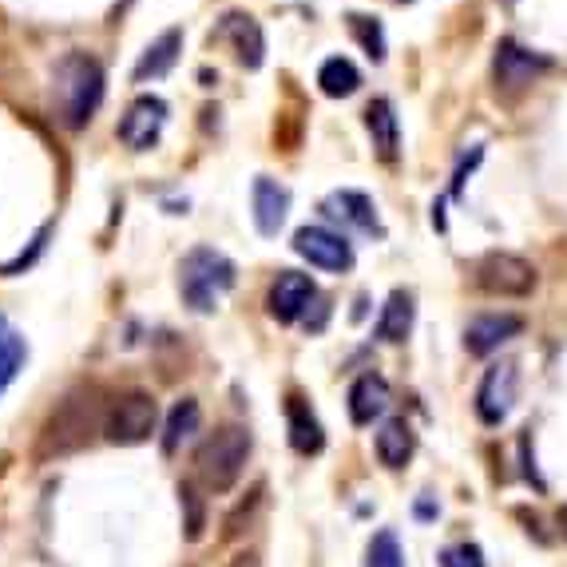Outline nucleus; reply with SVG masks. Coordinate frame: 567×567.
<instances>
[{
    "mask_svg": "<svg viewBox=\"0 0 567 567\" xmlns=\"http://www.w3.org/2000/svg\"><path fill=\"white\" fill-rule=\"evenodd\" d=\"M318 84H322V92L330 95V100H341V95H353L361 87V72L346 56H333V60H326L322 72H318Z\"/></svg>",
    "mask_w": 567,
    "mask_h": 567,
    "instance_id": "obj_23",
    "label": "nucleus"
},
{
    "mask_svg": "<svg viewBox=\"0 0 567 567\" xmlns=\"http://www.w3.org/2000/svg\"><path fill=\"white\" fill-rule=\"evenodd\" d=\"M293 250H298L310 266L330 270V275H346V270L353 266V246L326 227H302L298 235H293Z\"/></svg>",
    "mask_w": 567,
    "mask_h": 567,
    "instance_id": "obj_10",
    "label": "nucleus"
},
{
    "mask_svg": "<svg viewBox=\"0 0 567 567\" xmlns=\"http://www.w3.org/2000/svg\"><path fill=\"white\" fill-rule=\"evenodd\" d=\"M227 567H258V556H250V551H243V556H235Z\"/></svg>",
    "mask_w": 567,
    "mask_h": 567,
    "instance_id": "obj_31",
    "label": "nucleus"
},
{
    "mask_svg": "<svg viewBox=\"0 0 567 567\" xmlns=\"http://www.w3.org/2000/svg\"><path fill=\"white\" fill-rule=\"evenodd\" d=\"M398 4H413V0H398Z\"/></svg>",
    "mask_w": 567,
    "mask_h": 567,
    "instance_id": "obj_32",
    "label": "nucleus"
},
{
    "mask_svg": "<svg viewBox=\"0 0 567 567\" xmlns=\"http://www.w3.org/2000/svg\"><path fill=\"white\" fill-rule=\"evenodd\" d=\"M286 210H290V190H286L282 183L258 175L255 179V227H258V235L275 238L286 223Z\"/></svg>",
    "mask_w": 567,
    "mask_h": 567,
    "instance_id": "obj_14",
    "label": "nucleus"
},
{
    "mask_svg": "<svg viewBox=\"0 0 567 567\" xmlns=\"http://www.w3.org/2000/svg\"><path fill=\"white\" fill-rule=\"evenodd\" d=\"M230 286H235V262H230L227 255H218V250L199 246V250H190V255L183 258L179 293H183V302H187L190 310L210 313L218 306V298H223Z\"/></svg>",
    "mask_w": 567,
    "mask_h": 567,
    "instance_id": "obj_4",
    "label": "nucleus"
},
{
    "mask_svg": "<svg viewBox=\"0 0 567 567\" xmlns=\"http://www.w3.org/2000/svg\"><path fill=\"white\" fill-rule=\"evenodd\" d=\"M520 330L524 318H516V313H481L464 330V350L473 353V358H488L492 350H501L504 341H512Z\"/></svg>",
    "mask_w": 567,
    "mask_h": 567,
    "instance_id": "obj_12",
    "label": "nucleus"
},
{
    "mask_svg": "<svg viewBox=\"0 0 567 567\" xmlns=\"http://www.w3.org/2000/svg\"><path fill=\"white\" fill-rule=\"evenodd\" d=\"M163 127H167V104H163L159 95H140V100H132V107L123 112L120 140H123V147H132V152H152L155 143H159Z\"/></svg>",
    "mask_w": 567,
    "mask_h": 567,
    "instance_id": "obj_9",
    "label": "nucleus"
},
{
    "mask_svg": "<svg viewBox=\"0 0 567 567\" xmlns=\"http://www.w3.org/2000/svg\"><path fill=\"white\" fill-rule=\"evenodd\" d=\"M365 132H369V140H373V152H378L381 163H398L401 127L389 100H373V104L365 107Z\"/></svg>",
    "mask_w": 567,
    "mask_h": 567,
    "instance_id": "obj_16",
    "label": "nucleus"
},
{
    "mask_svg": "<svg viewBox=\"0 0 567 567\" xmlns=\"http://www.w3.org/2000/svg\"><path fill=\"white\" fill-rule=\"evenodd\" d=\"M179 508H183V528H187V539H203V528H207V508H203L199 488L190 481L179 484Z\"/></svg>",
    "mask_w": 567,
    "mask_h": 567,
    "instance_id": "obj_25",
    "label": "nucleus"
},
{
    "mask_svg": "<svg viewBox=\"0 0 567 567\" xmlns=\"http://www.w3.org/2000/svg\"><path fill=\"white\" fill-rule=\"evenodd\" d=\"M203 425V409L195 398H183L179 405L167 413V425H163V453H179V445L187 441V436H195Z\"/></svg>",
    "mask_w": 567,
    "mask_h": 567,
    "instance_id": "obj_22",
    "label": "nucleus"
},
{
    "mask_svg": "<svg viewBox=\"0 0 567 567\" xmlns=\"http://www.w3.org/2000/svg\"><path fill=\"white\" fill-rule=\"evenodd\" d=\"M179 52H183V32L167 29L155 44H147V52L140 56V64H135V84L167 76L171 68H175V60H179Z\"/></svg>",
    "mask_w": 567,
    "mask_h": 567,
    "instance_id": "obj_19",
    "label": "nucleus"
},
{
    "mask_svg": "<svg viewBox=\"0 0 567 567\" xmlns=\"http://www.w3.org/2000/svg\"><path fill=\"white\" fill-rule=\"evenodd\" d=\"M286 421H290V445H293V453H302V456L322 453V445H326L322 421L310 413V405H306L302 398L286 401Z\"/></svg>",
    "mask_w": 567,
    "mask_h": 567,
    "instance_id": "obj_17",
    "label": "nucleus"
},
{
    "mask_svg": "<svg viewBox=\"0 0 567 567\" xmlns=\"http://www.w3.org/2000/svg\"><path fill=\"white\" fill-rule=\"evenodd\" d=\"M258 508H262V488H255L243 504H238L235 512H230V516H227V532H223V536H227V539H238V536H243L246 524L255 520V512H258Z\"/></svg>",
    "mask_w": 567,
    "mask_h": 567,
    "instance_id": "obj_28",
    "label": "nucleus"
},
{
    "mask_svg": "<svg viewBox=\"0 0 567 567\" xmlns=\"http://www.w3.org/2000/svg\"><path fill=\"white\" fill-rule=\"evenodd\" d=\"M246 461H250V433L243 425H223L203 441L195 468H199L203 488L223 496V492H230L238 484Z\"/></svg>",
    "mask_w": 567,
    "mask_h": 567,
    "instance_id": "obj_3",
    "label": "nucleus"
},
{
    "mask_svg": "<svg viewBox=\"0 0 567 567\" xmlns=\"http://www.w3.org/2000/svg\"><path fill=\"white\" fill-rule=\"evenodd\" d=\"M389 409V381L381 373H361L350 385V421L353 425H373Z\"/></svg>",
    "mask_w": 567,
    "mask_h": 567,
    "instance_id": "obj_15",
    "label": "nucleus"
},
{
    "mask_svg": "<svg viewBox=\"0 0 567 567\" xmlns=\"http://www.w3.org/2000/svg\"><path fill=\"white\" fill-rule=\"evenodd\" d=\"M369 567H405V556H401V544L393 532H378L369 539Z\"/></svg>",
    "mask_w": 567,
    "mask_h": 567,
    "instance_id": "obj_27",
    "label": "nucleus"
},
{
    "mask_svg": "<svg viewBox=\"0 0 567 567\" xmlns=\"http://www.w3.org/2000/svg\"><path fill=\"white\" fill-rule=\"evenodd\" d=\"M516 385H520L516 361H496V365L484 369L481 389H476V413H481L484 425L508 421L512 405H516Z\"/></svg>",
    "mask_w": 567,
    "mask_h": 567,
    "instance_id": "obj_7",
    "label": "nucleus"
},
{
    "mask_svg": "<svg viewBox=\"0 0 567 567\" xmlns=\"http://www.w3.org/2000/svg\"><path fill=\"white\" fill-rule=\"evenodd\" d=\"M413 313H416L413 293H409V290H393V293H389L385 310H381V318H378V338L389 341V346L405 341L409 330H413Z\"/></svg>",
    "mask_w": 567,
    "mask_h": 567,
    "instance_id": "obj_20",
    "label": "nucleus"
},
{
    "mask_svg": "<svg viewBox=\"0 0 567 567\" xmlns=\"http://www.w3.org/2000/svg\"><path fill=\"white\" fill-rule=\"evenodd\" d=\"M551 60L536 56L528 48H520L516 40H501L496 44V60H492V80H496V92L501 95H516L539 76V72H548Z\"/></svg>",
    "mask_w": 567,
    "mask_h": 567,
    "instance_id": "obj_8",
    "label": "nucleus"
},
{
    "mask_svg": "<svg viewBox=\"0 0 567 567\" xmlns=\"http://www.w3.org/2000/svg\"><path fill=\"white\" fill-rule=\"evenodd\" d=\"M104 401L95 389H80V393H68L52 413H48L44 429H40V445L37 456H68L80 453V449L92 441L95 433H104Z\"/></svg>",
    "mask_w": 567,
    "mask_h": 567,
    "instance_id": "obj_1",
    "label": "nucleus"
},
{
    "mask_svg": "<svg viewBox=\"0 0 567 567\" xmlns=\"http://www.w3.org/2000/svg\"><path fill=\"white\" fill-rule=\"evenodd\" d=\"M536 282V266L508 250H492L476 262V286L492 298H528Z\"/></svg>",
    "mask_w": 567,
    "mask_h": 567,
    "instance_id": "obj_6",
    "label": "nucleus"
},
{
    "mask_svg": "<svg viewBox=\"0 0 567 567\" xmlns=\"http://www.w3.org/2000/svg\"><path fill=\"white\" fill-rule=\"evenodd\" d=\"M416 449V436L413 429H409V421H401V416H393V421H385L378 433V456L385 468H405L409 456H413Z\"/></svg>",
    "mask_w": 567,
    "mask_h": 567,
    "instance_id": "obj_21",
    "label": "nucleus"
},
{
    "mask_svg": "<svg viewBox=\"0 0 567 567\" xmlns=\"http://www.w3.org/2000/svg\"><path fill=\"white\" fill-rule=\"evenodd\" d=\"M155 425H159V405H155L152 393H123L107 405L104 416V441L112 445H143L152 441Z\"/></svg>",
    "mask_w": 567,
    "mask_h": 567,
    "instance_id": "obj_5",
    "label": "nucleus"
},
{
    "mask_svg": "<svg viewBox=\"0 0 567 567\" xmlns=\"http://www.w3.org/2000/svg\"><path fill=\"white\" fill-rule=\"evenodd\" d=\"M313 282L310 275H298V270H282V275L275 278V286H270V293H266V310H270V318L275 322H298L306 313V306L313 302Z\"/></svg>",
    "mask_w": 567,
    "mask_h": 567,
    "instance_id": "obj_11",
    "label": "nucleus"
},
{
    "mask_svg": "<svg viewBox=\"0 0 567 567\" xmlns=\"http://www.w3.org/2000/svg\"><path fill=\"white\" fill-rule=\"evenodd\" d=\"M350 32L361 40V48H365L369 56L373 60H385V37H381V24L378 20H369V17H361V12H350Z\"/></svg>",
    "mask_w": 567,
    "mask_h": 567,
    "instance_id": "obj_26",
    "label": "nucleus"
},
{
    "mask_svg": "<svg viewBox=\"0 0 567 567\" xmlns=\"http://www.w3.org/2000/svg\"><path fill=\"white\" fill-rule=\"evenodd\" d=\"M326 210L346 218V223H353V227L365 230V235H378V238L385 235V227H381V218H378V207H373V199L361 195V190H338V195L326 199Z\"/></svg>",
    "mask_w": 567,
    "mask_h": 567,
    "instance_id": "obj_18",
    "label": "nucleus"
},
{
    "mask_svg": "<svg viewBox=\"0 0 567 567\" xmlns=\"http://www.w3.org/2000/svg\"><path fill=\"white\" fill-rule=\"evenodd\" d=\"M52 100H56V115L64 127L80 132L95 115L100 100H104V68L87 52H68L52 72Z\"/></svg>",
    "mask_w": 567,
    "mask_h": 567,
    "instance_id": "obj_2",
    "label": "nucleus"
},
{
    "mask_svg": "<svg viewBox=\"0 0 567 567\" xmlns=\"http://www.w3.org/2000/svg\"><path fill=\"white\" fill-rule=\"evenodd\" d=\"M215 37L218 40H230V44H235L238 64H243V68H250V72H255V68H262L266 37H262V24H258L255 17H246V12H227Z\"/></svg>",
    "mask_w": 567,
    "mask_h": 567,
    "instance_id": "obj_13",
    "label": "nucleus"
},
{
    "mask_svg": "<svg viewBox=\"0 0 567 567\" xmlns=\"http://www.w3.org/2000/svg\"><path fill=\"white\" fill-rule=\"evenodd\" d=\"M24 338L20 333H12L9 326L0 322V393L17 381V373H20V365H24Z\"/></svg>",
    "mask_w": 567,
    "mask_h": 567,
    "instance_id": "obj_24",
    "label": "nucleus"
},
{
    "mask_svg": "<svg viewBox=\"0 0 567 567\" xmlns=\"http://www.w3.org/2000/svg\"><path fill=\"white\" fill-rule=\"evenodd\" d=\"M441 567H484V556L476 544H456L441 551Z\"/></svg>",
    "mask_w": 567,
    "mask_h": 567,
    "instance_id": "obj_29",
    "label": "nucleus"
},
{
    "mask_svg": "<svg viewBox=\"0 0 567 567\" xmlns=\"http://www.w3.org/2000/svg\"><path fill=\"white\" fill-rule=\"evenodd\" d=\"M481 155H484V152H481V147H476V152H473V159H468L461 171H456V179H453V195H461V190H464V179H468V171H473L476 163H481Z\"/></svg>",
    "mask_w": 567,
    "mask_h": 567,
    "instance_id": "obj_30",
    "label": "nucleus"
}]
</instances>
